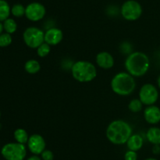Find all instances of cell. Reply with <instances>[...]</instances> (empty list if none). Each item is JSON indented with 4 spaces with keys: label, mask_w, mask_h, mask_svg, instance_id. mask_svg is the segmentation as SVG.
Returning <instances> with one entry per match:
<instances>
[{
    "label": "cell",
    "mask_w": 160,
    "mask_h": 160,
    "mask_svg": "<svg viewBox=\"0 0 160 160\" xmlns=\"http://www.w3.org/2000/svg\"><path fill=\"white\" fill-rule=\"evenodd\" d=\"M1 153L6 160H23L27 155V149L24 144L8 143L3 146Z\"/></svg>",
    "instance_id": "cell-5"
},
{
    "label": "cell",
    "mask_w": 160,
    "mask_h": 160,
    "mask_svg": "<svg viewBox=\"0 0 160 160\" xmlns=\"http://www.w3.org/2000/svg\"><path fill=\"white\" fill-rule=\"evenodd\" d=\"M145 160H157V159H156V158H146V159H145Z\"/></svg>",
    "instance_id": "cell-30"
},
{
    "label": "cell",
    "mask_w": 160,
    "mask_h": 160,
    "mask_svg": "<svg viewBox=\"0 0 160 160\" xmlns=\"http://www.w3.org/2000/svg\"><path fill=\"white\" fill-rule=\"evenodd\" d=\"M106 137L112 144L121 145L126 144L132 135V127L126 121L118 119L109 124L106 129Z\"/></svg>",
    "instance_id": "cell-1"
},
{
    "label": "cell",
    "mask_w": 160,
    "mask_h": 160,
    "mask_svg": "<svg viewBox=\"0 0 160 160\" xmlns=\"http://www.w3.org/2000/svg\"><path fill=\"white\" fill-rule=\"evenodd\" d=\"M0 117H1V112H0Z\"/></svg>",
    "instance_id": "cell-31"
},
{
    "label": "cell",
    "mask_w": 160,
    "mask_h": 160,
    "mask_svg": "<svg viewBox=\"0 0 160 160\" xmlns=\"http://www.w3.org/2000/svg\"><path fill=\"white\" fill-rule=\"evenodd\" d=\"M126 144L129 150L138 152L143 147V137L139 134H132Z\"/></svg>",
    "instance_id": "cell-14"
},
{
    "label": "cell",
    "mask_w": 160,
    "mask_h": 160,
    "mask_svg": "<svg viewBox=\"0 0 160 160\" xmlns=\"http://www.w3.org/2000/svg\"><path fill=\"white\" fill-rule=\"evenodd\" d=\"M3 28L4 30L6 31V33L9 34H12L15 32L17 29V22L12 18H8L3 22Z\"/></svg>",
    "instance_id": "cell-19"
},
{
    "label": "cell",
    "mask_w": 160,
    "mask_h": 160,
    "mask_svg": "<svg viewBox=\"0 0 160 160\" xmlns=\"http://www.w3.org/2000/svg\"><path fill=\"white\" fill-rule=\"evenodd\" d=\"M27 160H42V158H40L38 155H32V156L29 157V158H28Z\"/></svg>",
    "instance_id": "cell-27"
},
{
    "label": "cell",
    "mask_w": 160,
    "mask_h": 160,
    "mask_svg": "<svg viewBox=\"0 0 160 160\" xmlns=\"http://www.w3.org/2000/svg\"><path fill=\"white\" fill-rule=\"evenodd\" d=\"M127 72L134 77H142L148 72L150 67L148 56L142 52L130 53L125 61Z\"/></svg>",
    "instance_id": "cell-2"
},
{
    "label": "cell",
    "mask_w": 160,
    "mask_h": 160,
    "mask_svg": "<svg viewBox=\"0 0 160 160\" xmlns=\"http://www.w3.org/2000/svg\"><path fill=\"white\" fill-rule=\"evenodd\" d=\"M24 69L28 73L36 74L40 71L41 65L38 61L34 59L28 60L24 64Z\"/></svg>",
    "instance_id": "cell-16"
},
{
    "label": "cell",
    "mask_w": 160,
    "mask_h": 160,
    "mask_svg": "<svg viewBox=\"0 0 160 160\" xmlns=\"http://www.w3.org/2000/svg\"><path fill=\"white\" fill-rule=\"evenodd\" d=\"M152 152L154 154H156V155H158V154L160 153V145H154V147H153V149H152Z\"/></svg>",
    "instance_id": "cell-26"
},
{
    "label": "cell",
    "mask_w": 160,
    "mask_h": 160,
    "mask_svg": "<svg viewBox=\"0 0 160 160\" xmlns=\"http://www.w3.org/2000/svg\"><path fill=\"white\" fill-rule=\"evenodd\" d=\"M14 138H15L16 141L17 143H20V144H28V141L29 140V136H28V133L24 129H17L15 130L13 133Z\"/></svg>",
    "instance_id": "cell-17"
},
{
    "label": "cell",
    "mask_w": 160,
    "mask_h": 160,
    "mask_svg": "<svg viewBox=\"0 0 160 160\" xmlns=\"http://www.w3.org/2000/svg\"><path fill=\"white\" fill-rule=\"evenodd\" d=\"M125 160H137L138 159V154L137 152L134 151L128 150L124 155Z\"/></svg>",
    "instance_id": "cell-25"
},
{
    "label": "cell",
    "mask_w": 160,
    "mask_h": 160,
    "mask_svg": "<svg viewBox=\"0 0 160 160\" xmlns=\"http://www.w3.org/2000/svg\"><path fill=\"white\" fill-rule=\"evenodd\" d=\"M144 118L149 124H157L160 122V108L156 105H149L144 111Z\"/></svg>",
    "instance_id": "cell-13"
},
{
    "label": "cell",
    "mask_w": 160,
    "mask_h": 160,
    "mask_svg": "<svg viewBox=\"0 0 160 160\" xmlns=\"http://www.w3.org/2000/svg\"><path fill=\"white\" fill-rule=\"evenodd\" d=\"M50 51H51V45L46 42H43L37 48V53L40 57H45L48 56Z\"/></svg>",
    "instance_id": "cell-22"
},
{
    "label": "cell",
    "mask_w": 160,
    "mask_h": 160,
    "mask_svg": "<svg viewBox=\"0 0 160 160\" xmlns=\"http://www.w3.org/2000/svg\"><path fill=\"white\" fill-rule=\"evenodd\" d=\"M26 7L21 4H15L11 8V13L16 17H22L25 15Z\"/></svg>",
    "instance_id": "cell-21"
},
{
    "label": "cell",
    "mask_w": 160,
    "mask_h": 160,
    "mask_svg": "<svg viewBox=\"0 0 160 160\" xmlns=\"http://www.w3.org/2000/svg\"><path fill=\"white\" fill-rule=\"evenodd\" d=\"M111 88L116 94L120 96L130 95L136 88L134 77L128 72H119L112 78Z\"/></svg>",
    "instance_id": "cell-3"
},
{
    "label": "cell",
    "mask_w": 160,
    "mask_h": 160,
    "mask_svg": "<svg viewBox=\"0 0 160 160\" xmlns=\"http://www.w3.org/2000/svg\"><path fill=\"white\" fill-rule=\"evenodd\" d=\"M147 140L154 145H160V128L153 126L148 130L146 133Z\"/></svg>",
    "instance_id": "cell-15"
},
{
    "label": "cell",
    "mask_w": 160,
    "mask_h": 160,
    "mask_svg": "<svg viewBox=\"0 0 160 160\" xmlns=\"http://www.w3.org/2000/svg\"><path fill=\"white\" fill-rule=\"evenodd\" d=\"M46 13V9L42 3L34 2L26 6L25 16L29 20L37 22L42 20Z\"/></svg>",
    "instance_id": "cell-9"
},
{
    "label": "cell",
    "mask_w": 160,
    "mask_h": 160,
    "mask_svg": "<svg viewBox=\"0 0 160 160\" xmlns=\"http://www.w3.org/2000/svg\"><path fill=\"white\" fill-rule=\"evenodd\" d=\"M159 98V92L154 85L146 83L141 87L139 91V99L145 105H153Z\"/></svg>",
    "instance_id": "cell-8"
},
{
    "label": "cell",
    "mask_w": 160,
    "mask_h": 160,
    "mask_svg": "<svg viewBox=\"0 0 160 160\" xmlns=\"http://www.w3.org/2000/svg\"><path fill=\"white\" fill-rule=\"evenodd\" d=\"M45 141L42 135L34 133L29 136L28 147L30 152L34 155H41L45 150Z\"/></svg>",
    "instance_id": "cell-10"
},
{
    "label": "cell",
    "mask_w": 160,
    "mask_h": 160,
    "mask_svg": "<svg viewBox=\"0 0 160 160\" xmlns=\"http://www.w3.org/2000/svg\"><path fill=\"white\" fill-rule=\"evenodd\" d=\"M142 108H143V103L141 101L140 99H133L128 104L129 110L134 113L140 112L142 110Z\"/></svg>",
    "instance_id": "cell-20"
},
{
    "label": "cell",
    "mask_w": 160,
    "mask_h": 160,
    "mask_svg": "<svg viewBox=\"0 0 160 160\" xmlns=\"http://www.w3.org/2000/svg\"><path fill=\"white\" fill-rule=\"evenodd\" d=\"M97 64L99 67L102 69H110L113 67L114 65V58L111 53L109 52H100L97 54L96 58H95Z\"/></svg>",
    "instance_id": "cell-12"
},
{
    "label": "cell",
    "mask_w": 160,
    "mask_h": 160,
    "mask_svg": "<svg viewBox=\"0 0 160 160\" xmlns=\"http://www.w3.org/2000/svg\"><path fill=\"white\" fill-rule=\"evenodd\" d=\"M3 30H4V28H3V24H2L1 21H0V35L2 34Z\"/></svg>",
    "instance_id": "cell-28"
},
{
    "label": "cell",
    "mask_w": 160,
    "mask_h": 160,
    "mask_svg": "<svg viewBox=\"0 0 160 160\" xmlns=\"http://www.w3.org/2000/svg\"><path fill=\"white\" fill-rule=\"evenodd\" d=\"M120 13L125 20L134 21L142 16V7L140 3L135 0H128L122 5Z\"/></svg>",
    "instance_id": "cell-7"
},
{
    "label": "cell",
    "mask_w": 160,
    "mask_h": 160,
    "mask_svg": "<svg viewBox=\"0 0 160 160\" xmlns=\"http://www.w3.org/2000/svg\"><path fill=\"white\" fill-rule=\"evenodd\" d=\"M23 41L28 47L37 49L43 42H45V33L37 27H29L23 34Z\"/></svg>",
    "instance_id": "cell-6"
},
{
    "label": "cell",
    "mask_w": 160,
    "mask_h": 160,
    "mask_svg": "<svg viewBox=\"0 0 160 160\" xmlns=\"http://www.w3.org/2000/svg\"><path fill=\"white\" fill-rule=\"evenodd\" d=\"M42 159L43 160H53L54 159V154L50 150H45L41 154Z\"/></svg>",
    "instance_id": "cell-24"
},
{
    "label": "cell",
    "mask_w": 160,
    "mask_h": 160,
    "mask_svg": "<svg viewBox=\"0 0 160 160\" xmlns=\"http://www.w3.org/2000/svg\"><path fill=\"white\" fill-rule=\"evenodd\" d=\"M12 36L9 33H2L0 35V47H6L12 43Z\"/></svg>",
    "instance_id": "cell-23"
},
{
    "label": "cell",
    "mask_w": 160,
    "mask_h": 160,
    "mask_svg": "<svg viewBox=\"0 0 160 160\" xmlns=\"http://www.w3.org/2000/svg\"><path fill=\"white\" fill-rule=\"evenodd\" d=\"M11 13V8L5 0H0V21H4L9 18Z\"/></svg>",
    "instance_id": "cell-18"
},
{
    "label": "cell",
    "mask_w": 160,
    "mask_h": 160,
    "mask_svg": "<svg viewBox=\"0 0 160 160\" xmlns=\"http://www.w3.org/2000/svg\"><path fill=\"white\" fill-rule=\"evenodd\" d=\"M71 73L77 81L89 83L96 78L97 69L90 61H78L72 65Z\"/></svg>",
    "instance_id": "cell-4"
},
{
    "label": "cell",
    "mask_w": 160,
    "mask_h": 160,
    "mask_svg": "<svg viewBox=\"0 0 160 160\" xmlns=\"http://www.w3.org/2000/svg\"><path fill=\"white\" fill-rule=\"evenodd\" d=\"M63 38V33L59 28H49L45 33V42L50 45H56L60 43Z\"/></svg>",
    "instance_id": "cell-11"
},
{
    "label": "cell",
    "mask_w": 160,
    "mask_h": 160,
    "mask_svg": "<svg viewBox=\"0 0 160 160\" xmlns=\"http://www.w3.org/2000/svg\"><path fill=\"white\" fill-rule=\"evenodd\" d=\"M157 83H158V86H159V89H160V75L159 76V78H158Z\"/></svg>",
    "instance_id": "cell-29"
}]
</instances>
